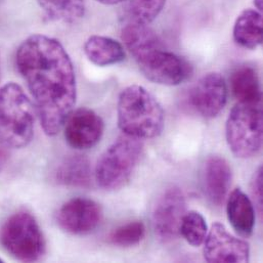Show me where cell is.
<instances>
[{
    "mask_svg": "<svg viewBox=\"0 0 263 263\" xmlns=\"http://www.w3.org/2000/svg\"><path fill=\"white\" fill-rule=\"evenodd\" d=\"M15 65L27 83L44 133L58 134L77 99L74 66L67 50L59 40L34 34L18 46Z\"/></svg>",
    "mask_w": 263,
    "mask_h": 263,
    "instance_id": "cell-1",
    "label": "cell"
},
{
    "mask_svg": "<svg viewBox=\"0 0 263 263\" xmlns=\"http://www.w3.org/2000/svg\"><path fill=\"white\" fill-rule=\"evenodd\" d=\"M117 116L120 130L140 140L159 136L165 124L162 106L140 85H130L121 91Z\"/></svg>",
    "mask_w": 263,
    "mask_h": 263,
    "instance_id": "cell-2",
    "label": "cell"
},
{
    "mask_svg": "<svg viewBox=\"0 0 263 263\" xmlns=\"http://www.w3.org/2000/svg\"><path fill=\"white\" fill-rule=\"evenodd\" d=\"M34 135V111L30 99L16 83L0 87V142L6 147L22 148Z\"/></svg>",
    "mask_w": 263,
    "mask_h": 263,
    "instance_id": "cell-3",
    "label": "cell"
},
{
    "mask_svg": "<svg viewBox=\"0 0 263 263\" xmlns=\"http://www.w3.org/2000/svg\"><path fill=\"white\" fill-rule=\"evenodd\" d=\"M143 151L142 141L123 135L114 141L98 161L95 177L105 191H117L126 185Z\"/></svg>",
    "mask_w": 263,
    "mask_h": 263,
    "instance_id": "cell-4",
    "label": "cell"
},
{
    "mask_svg": "<svg viewBox=\"0 0 263 263\" xmlns=\"http://www.w3.org/2000/svg\"><path fill=\"white\" fill-rule=\"evenodd\" d=\"M0 245L14 259L35 262L45 254L46 244L35 217L27 211L10 215L0 229Z\"/></svg>",
    "mask_w": 263,
    "mask_h": 263,
    "instance_id": "cell-5",
    "label": "cell"
},
{
    "mask_svg": "<svg viewBox=\"0 0 263 263\" xmlns=\"http://www.w3.org/2000/svg\"><path fill=\"white\" fill-rule=\"evenodd\" d=\"M232 153L241 159L256 156L262 146V105L239 103L232 109L226 126Z\"/></svg>",
    "mask_w": 263,
    "mask_h": 263,
    "instance_id": "cell-6",
    "label": "cell"
},
{
    "mask_svg": "<svg viewBox=\"0 0 263 263\" xmlns=\"http://www.w3.org/2000/svg\"><path fill=\"white\" fill-rule=\"evenodd\" d=\"M133 59L146 79L161 85H179L193 73L191 64L165 49L163 43L138 52L133 55Z\"/></svg>",
    "mask_w": 263,
    "mask_h": 263,
    "instance_id": "cell-7",
    "label": "cell"
},
{
    "mask_svg": "<svg viewBox=\"0 0 263 263\" xmlns=\"http://www.w3.org/2000/svg\"><path fill=\"white\" fill-rule=\"evenodd\" d=\"M186 203L182 191L172 186L158 199L153 212V227L156 236L163 243H169L179 236Z\"/></svg>",
    "mask_w": 263,
    "mask_h": 263,
    "instance_id": "cell-8",
    "label": "cell"
},
{
    "mask_svg": "<svg viewBox=\"0 0 263 263\" xmlns=\"http://www.w3.org/2000/svg\"><path fill=\"white\" fill-rule=\"evenodd\" d=\"M103 218L101 206L87 198H74L66 202L58 211L57 222L66 233L84 236L92 233Z\"/></svg>",
    "mask_w": 263,
    "mask_h": 263,
    "instance_id": "cell-9",
    "label": "cell"
},
{
    "mask_svg": "<svg viewBox=\"0 0 263 263\" xmlns=\"http://www.w3.org/2000/svg\"><path fill=\"white\" fill-rule=\"evenodd\" d=\"M204 258L207 262H248L249 244L231 235L222 223L215 222L205 239Z\"/></svg>",
    "mask_w": 263,
    "mask_h": 263,
    "instance_id": "cell-10",
    "label": "cell"
},
{
    "mask_svg": "<svg viewBox=\"0 0 263 263\" xmlns=\"http://www.w3.org/2000/svg\"><path fill=\"white\" fill-rule=\"evenodd\" d=\"M63 127L65 138L73 148L88 149L100 142L105 123L93 110L79 108L70 113Z\"/></svg>",
    "mask_w": 263,
    "mask_h": 263,
    "instance_id": "cell-11",
    "label": "cell"
},
{
    "mask_svg": "<svg viewBox=\"0 0 263 263\" xmlns=\"http://www.w3.org/2000/svg\"><path fill=\"white\" fill-rule=\"evenodd\" d=\"M193 108L204 118H215L228 102V84L223 76L212 72L204 75L190 92Z\"/></svg>",
    "mask_w": 263,
    "mask_h": 263,
    "instance_id": "cell-12",
    "label": "cell"
},
{
    "mask_svg": "<svg viewBox=\"0 0 263 263\" xmlns=\"http://www.w3.org/2000/svg\"><path fill=\"white\" fill-rule=\"evenodd\" d=\"M232 168L229 162L220 156H211L205 164L204 184L206 194L212 204H223L232 184Z\"/></svg>",
    "mask_w": 263,
    "mask_h": 263,
    "instance_id": "cell-13",
    "label": "cell"
},
{
    "mask_svg": "<svg viewBox=\"0 0 263 263\" xmlns=\"http://www.w3.org/2000/svg\"><path fill=\"white\" fill-rule=\"evenodd\" d=\"M227 213L233 229L242 237L253 234L255 227V208L251 199L241 190H234L228 200Z\"/></svg>",
    "mask_w": 263,
    "mask_h": 263,
    "instance_id": "cell-14",
    "label": "cell"
},
{
    "mask_svg": "<svg viewBox=\"0 0 263 263\" xmlns=\"http://www.w3.org/2000/svg\"><path fill=\"white\" fill-rule=\"evenodd\" d=\"M83 50L87 59L99 67L116 65L126 58L124 46L119 41L107 36H90L85 41Z\"/></svg>",
    "mask_w": 263,
    "mask_h": 263,
    "instance_id": "cell-15",
    "label": "cell"
},
{
    "mask_svg": "<svg viewBox=\"0 0 263 263\" xmlns=\"http://www.w3.org/2000/svg\"><path fill=\"white\" fill-rule=\"evenodd\" d=\"M235 41L246 49H255L262 43V14L252 8L243 10L233 31Z\"/></svg>",
    "mask_w": 263,
    "mask_h": 263,
    "instance_id": "cell-16",
    "label": "cell"
},
{
    "mask_svg": "<svg viewBox=\"0 0 263 263\" xmlns=\"http://www.w3.org/2000/svg\"><path fill=\"white\" fill-rule=\"evenodd\" d=\"M55 180L69 187H88L91 184V167L88 159L82 155L66 158L55 171Z\"/></svg>",
    "mask_w": 263,
    "mask_h": 263,
    "instance_id": "cell-17",
    "label": "cell"
},
{
    "mask_svg": "<svg viewBox=\"0 0 263 263\" xmlns=\"http://www.w3.org/2000/svg\"><path fill=\"white\" fill-rule=\"evenodd\" d=\"M231 88L239 103H261V87L256 70L251 66L238 67L231 76Z\"/></svg>",
    "mask_w": 263,
    "mask_h": 263,
    "instance_id": "cell-18",
    "label": "cell"
},
{
    "mask_svg": "<svg viewBox=\"0 0 263 263\" xmlns=\"http://www.w3.org/2000/svg\"><path fill=\"white\" fill-rule=\"evenodd\" d=\"M48 20L64 24L80 21L86 10L85 0H37Z\"/></svg>",
    "mask_w": 263,
    "mask_h": 263,
    "instance_id": "cell-19",
    "label": "cell"
},
{
    "mask_svg": "<svg viewBox=\"0 0 263 263\" xmlns=\"http://www.w3.org/2000/svg\"><path fill=\"white\" fill-rule=\"evenodd\" d=\"M166 0H126L123 9L125 23L147 25L163 10Z\"/></svg>",
    "mask_w": 263,
    "mask_h": 263,
    "instance_id": "cell-20",
    "label": "cell"
},
{
    "mask_svg": "<svg viewBox=\"0 0 263 263\" xmlns=\"http://www.w3.org/2000/svg\"><path fill=\"white\" fill-rule=\"evenodd\" d=\"M208 234V227L204 216L197 211H190L182 217L179 235L193 247L201 246Z\"/></svg>",
    "mask_w": 263,
    "mask_h": 263,
    "instance_id": "cell-21",
    "label": "cell"
},
{
    "mask_svg": "<svg viewBox=\"0 0 263 263\" xmlns=\"http://www.w3.org/2000/svg\"><path fill=\"white\" fill-rule=\"evenodd\" d=\"M145 236V228L141 221H132L117 228L109 238L117 247H132L140 243Z\"/></svg>",
    "mask_w": 263,
    "mask_h": 263,
    "instance_id": "cell-22",
    "label": "cell"
},
{
    "mask_svg": "<svg viewBox=\"0 0 263 263\" xmlns=\"http://www.w3.org/2000/svg\"><path fill=\"white\" fill-rule=\"evenodd\" d=\"M262 167L260 166L256 170L255 174L253 175V179L251 181V189H250L253 201H254L255 205L257 206L259 212H261V210H262Z\"/></svg>",
    "mask_w": 263,
    "mask_h": 263,
    "instance_id": "cell-23",
    "label": "cell"
},
{
    "mask_svg": "<svg viewBox=\"0 0 263 263\" xmlns=\"http://www.w3.org/2000/svg\"><path fill=\"white\" fill-rule=\"evenodd\" d=\"M102 4H105V5H115V4H119V3H122V2H125L126 0H96Z\"/></svg>",
    "mask_w": 263,
    "mask_h": 263,
    "instance_id": "cell-24",
    "label": "cell"
},
{
    "mask_svg": "<svg viewBox=\"0 0 263 263\" xmlns=\"http://www.w3.org/2000/svg\"><path fill=\"white\" fill-rule=\"evenodd\" d=\"M254 6L256 7V10L262 11V0H254Z\"/></svg>",
    "mask_w": 263,
    "mask_h": 263,
    "instance_id": "cell-25",
    "label": "cell"
},
{
    "mask_svg": "<svg viewBox=\"0 0 263 263\" xmlns=\"http://www.w3.org/2000/svg\"><path fill=\"white\" fill-rule=\"evenodd\" d=\"M0 262H3V260H2V259H1V258H0Z\"/></svg>",
    "mask_w": 263,
    "mask_h": 263,
    "instance_id": "cell-26",
    "label": "cell"
}]
</instances>
